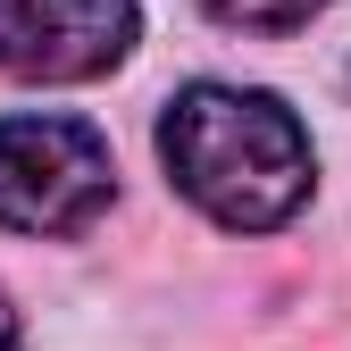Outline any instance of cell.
Instances as JSON below:
<instances>
[{"instance_id": "277c9868", "label": "cell", "mask_w": 351, "mask_h": 351, "mask_svg": "<svg viewBox=\"0 0 351 351\" xmlns=\"http://www.w3.org/2000/svg\"><path fill=\"white\" fill-rule=\"evenodd\" d=\"M201 9L217 25H243V34H293V25H310L326 0H201Z\"/></svg>"}, {"instance_id": "6da1fadb", "label": "cell", "mask_w": 351, "mask_h": 351, "mask_svg": "<svg viewBox=\"0 0 351 351\" xmlns=\"http://www.w3.org/2000/svg\"><path fill=\"white\" fill-rule=\"evenodd\" d=\"M159 159L201 217L226 234H268L310 201V134L259 84H184L159 117Z\"/></svg>"}, {"instance_id": "3957f363", "label": "cell", "mask_w": 351, "mask_h": 351, "mask_svg": "<svg viewBox=\"0 0 351 351\" xmlns=\"http://www.w3.org/2000/svg\"><path fill=\"white\" fill-rule=\"evenodd\" d=\"M143 34L134 0H0V75L9 84H93Z\"/></svg>"}, {"instance_id": "7a4b0ae2", "label": "cell", "mask_w": 351, "mask_h": 351, "mask_svg": "<svg viewBox=\"0 0 351 351\" xmlns=\"http://www.w3.org/2000/svg\"><path fill=\"white\" fill-rule=\"evenodd\" d=\"M117 193V159L84 117H0V226L84 234Z\"/></svg>"}, {"instance_id": "5b68a950", "label": "cell", "mask_w": 351, "mask_h": 351, "mask_svg": "<svg viewBox=\"0 0 351 351\" xmlns=\"http://www.w3.org/2000/svg\"><path fill=\"white\" fill-rule=\"evenodd\" d=\"M0 351H25V326H17V301L0 293Z\"/></svg>"}]
</instances>
